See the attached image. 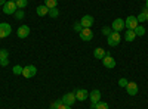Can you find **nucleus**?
Wrapping results in <instances>:
<instances>
[{"label":"nucleus","instance_id":"obj_6","mask_svg":"<svg viewBox=\"0 0 148 109\" xmlns=\"http://www.w3.org/2000/svg\"><path fill=\"white\" fill-rule=\"evenodd\" d=\"M36 74H37V68H36L34 65L24 66V69H22V75L25 77V78H33Z\"/></svg>","mask_w":148,"mask_h":109},{"label":"nucleus","instance_id":"obj_15","mask_svg":"<svg viewBox=\"0 0 148 109\" xmlns=\"http://www.w3.org/2000/svg\"><path fill=\"white\" fill-rule=\"evenodd\" d=\"M105 55H107V52L102 49V47H96V49L93 50V56H95L96 59H104Z\"/></svg>","mask_w":148,"mask_h":109},{"label":"nucleus","instance_id":"obj_28","mask_svg":"<svg viewBox=\"0 0 148 109\" xmlns=\"http://www.w3.org/2000/svg\"><path fill=\"white\" fill-rule=\"evenodd\" d=\"M127 83H129V81H127L126 78H120V80H119V86H120V87H125V89H126Z\"/></svg>","mask_w":148,"mask_h":109},{"label":"nucleus","instance_id":"obj_16","mask_svg":"<svg viewBox=\"0 0 148 109\" xmlns=\"http://www.w3.org/2000/svg\"><path fill=\"white\" fill-rule=\"evenodd\" d=\"M36 14L39 15V16H46L49 14V7L45 6V5H42V6H39V7L36 9Z\"/></svg>","mask_w":148,"mask_h":109},{"label":"nucleus","instance_id":"obj_2","mask_svg":"<svg viewBox=\"0 0 148 109\" xmlns=\"http://www.w3.org/2000/svg\"><path fill=\"white\" fill-rule=\"evenodd\" d=\"M18 10L15 2H12V0H8V2L3 5V14L6 15H15V12Z\"/></svg>","mask_w":148,"mask_h":109},{"label":"nucleus","instance_id":"obj_26","mask_svg":"<svg viewBox=\"0 0 148 109\" xmlns=\"http://www.w3.org/2000/svg\"><path fill=\"white\" fill-rule=\"evenodd\" d=\"M136 19H138V22H145L147 21V14H144V12H141V14L136 16Z\"/></svg>","mask_w":148,"mask_h":109},{"label":"nucleus","instance_id":"obj_33","mask_svg":"<svg viewBox=\"0 0 148 109\" xmlns=\"http://www.w3.org/2000/svg\"><path fill=\"white\" fill-rule=\"evenodd\" d=\"M6 2H8V0H0V6H3Z\"/></svg>","mask_w":148,"mask_h":109},{"label":"nucleus","instance_id":"obj_31","mask_svg":"<svg viewBox=\"0 0 148 109\" xmlns=\"http://www.w3.org/2000/svg\"><path fill=\"white\" fill-rule=\"evenodd\" d=\"M58 109H71V106H68V105H65V103L61 102V103H59V106H58Z\"/></svg>","mask_w":148,"mask_h":109},{"label":"nucleus","instance_id":"obj_27","mask_svg":"<svg viewBox=\"0 0 148 109\" xmlns=\"http://www.w3.org/2000/svg\"><path fill=\"white\" fill-rule=\"evenodd\" d=\"M73 28H74V31H77V32H80V31L83 30V27H82V24H80V21H79V22H74V27H73Z\"/></svg>","mask_w":148,"mask_h":109},{"label":"nucleus","instance_id":"obj_11","mask_svg":"<svg viewBox=\"0 0 148 109\" xmlns=\"http://www.w3.org/2000/svg\"><path fill=\"white\" fill-rule=\"evenodd\" d=\"M30 27L28 25H21L18 30H16V35H18V37L19 39H27L28 37V35H30Z\"/></svg>","mask_w":148,"mask_h":109},{"label":"nucleus","instance_id":"obj_34","mask_svg":"<svg viewBox=\"0 0 148 109\" xmlns=\"http://www.w3.org/2000/svg\"><path fill=\"white\" fill-rule=\"evenodd\" d=\"M145 6H147V9H148V0H147V3H145Z\"/></svg>","mask_w":148,"mask_h":109},{"label":"nucleus","instance_id":"obj_13","mask_svg":"<svg viewBox=\"0 0 148 109\" xmlns=\"http://www.w3.org/2000/svg\"><path fill=\"white\" fill-rule=\"evenodd\" d=\"M126 91H127L129 96L138 94V84H136V83H133V81H129V83H127V86H126Z\"/></svg>","mask_w":148,"mask_h":109},{"label":"nucleus","instance_id":"obj_29","mask_svg":"<svg viewBox=\"0 0 148 109\" xmlns=\"http://www.w3.org/2000/svg\"><path fill=\"white\" fill-rule=\"evenodd\" d=\"M61 102H62V99H61V100H55V102L51 105V109H58V106H59Z\"/></svg>","mask_w":148,"mask_h":109},{"label":"nucleus","instance_id":"obj_21","mask_svg":"<svg viewBox=\"0 0 148 109\" xmlns=\"http://www.w3.org/2000/svg\"><path fill=\"white\" fill-rule=\"evenodd\" d=\"M22 69H24V66H21V65H15L14 68H12V72H14L15 75H22Z\"/></svg>","mask_w":148,"mask_h":109},{"label":"nucleus","instance_id":"obj_35","mask_svg":"<svg viewBox=\"0 0 148 109\" xmlns=\"http://www.w3.org/2000/svg\"><path fill=\"white\" fill-rule=\"evenodd\" d=\"M147 21H148V12H147Z\"/></svg>","mask_w":148,"mask_h":109},{"label":"nucleus","instance_id":"obj_10","mask_svg":"<svg viewBox=\"0 0 148 109\" xmlns=\"http://www.w3.org/2000/svg\"><path fill=\"white\" fill-rule=\"evenodd\" d=\"M102 64H104V66H105V68L113 69V68L116 66V59H114L113 56H110V53H107V55H105V58L102 59Z\"/></svg>","mask_w":148,"mask_h":109},{"label":"nucleus","instance_id":"obj_1","mask_svg":"<svg viewBox=\"0 0 148 109\" xmlns=\"http://www.w3.org/2000/svg\"><path fill=\"white\" fill-rule=\"evenodd\" d=\"M120 40H121L120 32H117V31H111V34L107 37V43H108V46H111V47H116V46L120 43Z\"/></svg>","mask_w":148,"mask_h":109},{"label":"nucleus","instance_id":"obj_4","mask_svg":"<svg viewBox=\"0 0 148 109\" xmlns=\"http://www.w3.org/2000/svg\"><path fill=\"white\" fill-rule=\"evenodd\" d=\"M139 25V22H138V19H136V16H127L126 19H125V27L127 28V30H135Z\"/></svg>","mask_w":148,"mask_h":109},{"label":"nucleus","instance_id":"obj_8","mask_svg":"<svg viewBox=\"0 0 148 109\" xmlns=\"http://www.w3.org/2000/svg\"><path fill=\"white\" fill-rule=\"evenodd\" d=\"M79 35H80V39H82L83 41H90V40L93 39V31H92L90 28H83V30L79 32Z\"/></svg>","mask_w":148,"mask_h":109},{"label":"nucleus","instance_id":"obj_25","mask_svg":"<svg viewBox=\"0 0 148 109\" xmlns=\"http://www.w3.org/2000/svg\"><path fill=\"white\" fill-rule=\"evenodd\" d=\"M24 16H25V14H24V10H22V9H18V10L15 12V18H16L18 21L24 19Z\"/></svg>","mask_w":148,"mask_h":109},{"label":"nucleus","instance_id":"obj_14","mask_svg":"<svg viewBox=\"0 0 148 109\" xmlns=\"http://www.w3.org/2000/svg\"><path fill=\"white\" fill-rule=\"evenodd\" d=\"M76 97H77V100L83 102V100H86V99L89 97V93L86 91L84 89H77L76 90Z\"/></svg>","mask_w":148,"mask_h":109},{"label":"nucleus","instance_id":"obj_23","mask_svg":"<svg viewBox=\"0 0 148 109\" xmlns=\"http://www.w3.org/2000/svg\"><path fill=\"white\" fill-rule=\"evenodd\" d=\"M8 58H9V52H8L6 49L0 50V62H2V60H6Z\"/></svg>","mask_w":148,"mask_h":109},{"label":"nucleus","instance_id":"obj_22","mask_svg":"<svg viewBox=\"0 0 148 109\" xmlns=\"http://www.w3.org/2000/svg\"><path fill=\"white\" fill-rule=\"evenodd\" d=\"M56 5H58V0H45V6H47L49 9L56 7Z\"/></svg>","mask_w":148,"mask_h":109},{"label":"nucleus","instance_id":"obj_32","mask_svg":"<svg viewBox=\"0 0 148 109\" xmlns=\"http://www.w3.org/2000/svg\"><path fill=\"white\" fill-rule=\"evenodd\" d=\"M8 65H9V59L2 60V62H0V66H8Z\"/></svg>","mask_w":148,"mask_h":109},{"label":"nucleus","instance_id":"obj_9","mask_svg":"<svg viewBox=\"0 0 148 109\" xmlns=\"http://www.w3.org/2000/svg\"><path fill=\"white\" fill-rule=\"evenodd\" d=\"M77 97H76V93H65L62 96V103L68 105V106H73L74 103H76Z\"/></svg>","mask_w":148,"mask_h":109},{"label":"nucleus","instance_id":"obj_5","mask_svg":"<svg viewBox=\"0 0 148 109\" xmlns=\"http://www.w3.org/2000/svg\"><path fill=\"white\" fill-rule=\"evenodd\" d=\"M89 97H90V108L92 109H95V106H96V103L101 100V91L99 90H92L90 93H89Z\"/></svg>","mask_w":148,"mask_h":109},{"label":"nucleus","instance_id":"obj_3","mask_svg":"<svg viewBox=\"0 0 148 109\" xmlns=\"http://www.w3.org/2000/svg\"><path fill=\"white\" fill-rule=\"evenodd\" d=\"M10 32H12V27L9 25L8 22H2V24H0V39L9 37Z\"/></svg>","mask_w":148,"mask_h":109},{"label":"nucleus","instance_id":"obj_19","mask_svg":"<svg viewBox=\"0 0 148 109\" xmlns=\"http://www.w3.org/2000/svg\"><path fill=\"white\" fill-rule=\"evenodd\" d=\"M15 5H16L18 9H24L28 5V0H15Z\"/></svg>","mask_w":148,"mask_h":109},{"label":"nucleus","instance_id":"obj_30","mask_svg":"<svg viewBox=\"0 0 148 109\" xmlns=\"http://www.w3.org/2000/svg\"><path fill=\"white\" fill-rule=\"evenodd\" d=\"M102 34H104V35H107V37H108V35L111 34V30H110L108 27H104V28H102Z\"/></svg>","mask_w":148,"mask_h":109},{"label":"nucleus","instance_id":"obj_17","mask_svg":"<svg viewBox=\"0 0 148 109\" xmlns=\"http://www.w3.org/2000/svg\"><path fill=\"white\" fill-rule=\"evenodd\" d=\"M135 39H136V34H135L133 30H127V31L125 32V40H126V41H133Z\"/></svg>","mask_w":148,"mask_h":109},{"label":"nucleus","instance_id":"obj_12","mask_svg":"<svg viewBox=\"0 0 148 109\" xmlns=\"http://www.w3.org/2000/svg\"><path fill=\"white\" fill-rule=\"evenodd\" d=\"M93 22H95V19H93V16H90V15H84V16L80 19V24H82L83 28H90V27L93 25Z\"/></svg>","mask_w":148,"mask_h":109},{"label":"nucleus","instance_id":"obj_7","mask_svg":"<svg viewBox=\"0 0 148 109\" xmlns=\"http://www.w3.org/2000/svg\"><path fill=\"white\" fill-rule=\"evenodd\" d=\"M125 28H126V27H125V19H121V18L114 19V21H113V24H111V30H113V31L120 32L121 30H125Z\"/></svg>","mask_w":148,"mask_h":109},{"label":"nucleus","instance_id":"obj_24","mask_svg":"<svg viewBox=\"0 0 148 109\" xmlns=\"http://www.w3.org/2000/svg\"><path fill=\"white\" fill-rule=\"evenodd\" d=\"M95 109H110V106H108L107 102H98L96 106H95Z\"/></svg>","mask_w":148,"mask_h":109},{"label":"nucleus","instance_id":"obj_20","mask_svg":"<svg viewBox=\"0 0 148 109\" xmlns=\"http://www.w3.org/2000/svg\"><path fill=\"white\" fill-rule=\"evenodd\" d=\"M47 15H51V18H58L59 16V10L56 9V7H51V9H49V14Z\"/></svg>","mask_w":148,"mask_h":109},{"label":"nucleus","instance_id":"obj_18","mask_svg":"<svg viewBox=\"0 0 148 109\" xmlns=\"http://www.w3.org/2000/svg\"><path fill=\"white\" fill-rule=\"evenodd\" d=\"M133 31H135V34H136V37H142V35L145 34V28H144L142 25H138Z\"/></svg>","mask_w":148,"mask_h":109}]
</instances>
